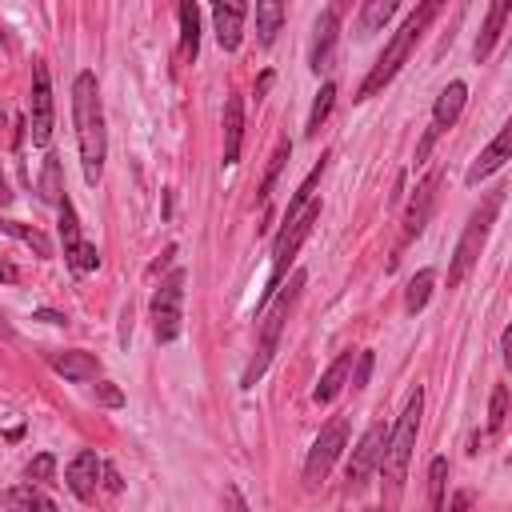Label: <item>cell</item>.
<instances>
[{
    "instance_id": "52a82bcc",
    "label": "cell",
    "mask_w": 512,
    "mask_h": 512,
    "mask_svg": "<svg viewBox=\"0 0 512 512\" xmlns=\"http://www.w3.org/2000/svg\"><path fill=\"white\" fill-rule=\"evenodd\" d=\"M184 272L176 268L168 280H160V288L152 292V332L160 344H172L184 328Z\"/></svg>"
},
{
    "instance_id": "d6986e66",
    "label": "cell",
    "mask_w": 512,
    "mask_h": 512,
    "mask_svg": "<svg viewBox=\"0 0 512 512\" xmlns=\"http://www.w3.org/2000/svg\"><path fill=\"white\" fill-rule=\"evenodd\" d=\"M432 204H436V176H428V180L416 188V196H412V204H408V212H404V244L424 232Z\"/></svg>"
},
{
    "instance_id": "74e56055",
    "label": "cell",
    "mask_w": 512,
    "mask_h": 512,
    "mask_svg": "<svg viewBox=\"0 0 512 512\" xmlns=\"http://www.w3.org/2000/svg\"><path fill=\"white\" fill-rule=\"evenodd\" d=\"M36 320H44V324H68V316L64 312H52V308H40Z\"/></svg>"
},
{
    "instance_id": "277c9868",
    "label": "cell",
    "mask_w": 512,
    "mask_h": 512,
    "mask_svg": "<svg viewBox=\"0 0 512 512\" xmlns=\"http://www.w3.org/2000/svg\"><path fill=\"white\" fill-rule=\"evenodd\" d=\"M500 204H504V188H496V192L468 216V224H464V232H460V244H456V252H452V264H448V288H456V284L476 268L480 248H484V240H488V232H492V220H496Z\"/></svg>"
},
{
    "instance_id": "836d02e7",
    "label": "cell",
    "mask_w": 512,
    "mask_h": 512,
    "mask_svg": "<svg viewBox=\"0 0 512 512\" xmlns=\"http://www.w3.org/2000/svg\"><path fill=\"white\" fill-rule=\"evenodd\" d=\"M288 152H292V144H288V140H284V144L272 152V164H268V172H264V184H260V200H268V192H272V184H276V176H280V168H284Z\"/></svg>"
},
{
    "instance_id": "f35d334b",
    "label": "cell",
    "mask_w": 512,
    "mask_h": 512,
    "mask_svg": "<svg viewBox=\"0 0 512 512\" xmlns=\"http://www.w3.org/2000/svg\"><path fill=\"white\" fill-rule=\"evenodd\" d=\"M468 504H472V492H456L452 504H448V512H468Z\"/></svg>"
},
{
    "instance_id": "ab89813d",
    "label": "cell",
    "mask_w": 512,
    "mask_h": 512,
    "mask_svg": "<svg viewBox=\"0 0 512 512\" xmlns=\"http://www.w3.org/2000/svg\"><path fill=\"white\" fill-rule=\"evenodd\" d=\"M0 280H4V284H16V280H20V272H16L8 260H0Z\"/></svg>"
},
{
    "instance_id": "60d3db41",
    "label": "cell",
    "mask_w": 512,
    "mask_h": 512,
    "mask_svg": "<svg viewBox=\"0 0 512 512\" xmlns=\"http://www.w3.org/2000/svg\"><path fill=\"white\" fill-rule=\"evenodd\" d=\"M12 192H8V180H4V164H0V204H8Z\"/></svg>"
},
{
    "instance_id": "4dcf8cb0",
    "label": "cell",
    "mask_w": 512,
    "mask_h": 512,
    "mask_svg": "<svg viewBox=\"0 0 512 512\" xmlns=\"http://www.w3.org/2000/svg\"><path fill=\"white\" fill-rule=\"evenodd\" d=\"M332 100H336V84L328 80V84H320V92H316V104H312V112H308V136H320V124L328 120V112H332Z\"/></svg>"
},
{
    "instance_id": "ba28073f",
    "label": "cell",
    "mask_w": 512,
    "mask_h": 512,
    "mask_svg": "<svg viewBox=\"0 0 512 512\" xmlns=\"http://www.w3.org/2000/svg\"><path fill=\"white\" fill-rule=\"evenodd\" d=\"M344 440H348V416H332V420L320 428V436L312 440V452H308V460H304V484H308V488H320V484L328 480V472H332V464H336Z\"/></svg>"
},
{
    "instance_id": "8d00e7d4",
    "label": "cell",
    "mask_w": 512,
    "mask_h": 512,
    "mask_svg": "<svg viewBox=\"0 0 512 512\" xmlns=\"http://www.w3.org/2000/svg\"><path fill=\"white\" fill-rule=\"evenodd\" d=\"M224 512H248V500L240 496V488H236V484H228V488H224Z\"/></svg>"
},
{
    "instance_id": "f1b7e54d",
    "label": "cell",
    "mask_w": 512,
    "mask_h": 512,
    "mask_svg": "<svg viewBox=\"0 0 512 512\" xmlns=\"http://www.w3.org/2000/svg\"><path fill=\"white\" fill-rule=\"evenodd\" d=\"M40 200H48V204H60L64 200V184H60V160L48 152L44 156V168H40Z\"/></svg>"
},
{
    "instance_id": "d590c367",
    "label": "cell",
    "mask_w": 512,
    "mask_h": 512,
    "mask_svg": "<svg viewBox=\"0 0 512 512\" xmlns=\"http://www.w3.org/2000/svg\"><path fill=\"white\" fill-rule=\"evenodd\" d=\"M96 400L108 404V408H120V404H124V392H120L112 380H100V384H96Z\"/></svg>"
},
{
    "instance_id": "7a4b0ae2",
    "label": "cell",
    "mask_w": 512,
    "mask_h": 512,
    "mask_svg": "<svg viewBox=\"0 0 512 512\" xmlns=\"http://www.w3.org/2000/svg\"><path fill=\"white\" fill-rule=\"evenodd\" d=\"M304 272H292V280L288 284H280L276 288V296L260 308V344H256V356H252V364L244 368V376H240V388H252L260 376H264V368H268V360H272V352H276V344H280V332H284V324H288V316H292V308H296V300H300V288H304Z\"/></svg>"
},
{
    "instance_id": "484cf974",
    "label": "cell",
    "mask_w": 512,
    "mask_h": 512,
    "mask_svg": "<svg viewBox=\"0 0 512 512\" xmlns=\"http://www.w3.org/2000/svg\"><path fill=\"white\" fill-rule=\"evenodd\" d=\"M0 228H4L8 236H16L20 244H28L40 260H48V256H52V240H48L40 228H28V224H20V220H0Z\"/></svg>"
},
{
    "instance_id": "83f0119b",
    "label": "cell",
    "mask_w": 512,
    "mask_h": 512,
    "mask_svg": "<svg viewBox=\"0 0 512 512\" xmlns=\"http://www.w3.org/2000/svg\"><path fill=\"white\" fill-rule=\"evenodd\" d=\"M324 164H328V156H320V164H316V168L308 172V180H304V184L296 188L292 204L284 208V224H288V220H296V216H300V212H304V208L312 204V192H316V184H320V176H324Z\"/></svg>"
},
{
    "instance_id": "ffe728a7",
    "label": "cell",
    "mask_w": 512,
    "mask_h": 512,
    "mask_svg": "<svg viewBox=\"0 0 512 512\" xmlns=\"http://www.w3.org/2000/svg\"><path fill=\"white\" fill-rule=\"evenodd\" d=\"M352 360H356V352H340V356L328 364V372L320 376V384H316V392H312V400H316V404H332V400L340 396V388L348 384Z\"/></svg>"
},
{
    "instance_id": "7c38bea8",
    "label": "cell",
    "mask_w": 512,
    "mask_h": 512,
    "mask_svg": "<svg viewBox=\"0 0 512 512\" xmlns=\"http://www.w3.org/2000/svg\"><path fill=\"white\" fill-rule=\"evenodd\" d=\"M384 444H388V428L376 420V424H368V432L360 436V444L352 448V456H348V484L352 488H360L372 472H376V464H380V456H384Z\"/></svg>"
},
{
    "instance_id": "4fadbf2b",
    "label": "cell",
    "mask_w": 512,
    "mask_h": 512,
    "mask_svg": "<svg viewBox=\"0 0 512 512\" xmlns=\"http://www.w3.org/2000/svg\"><path fill=\"white\" fill-rule=\"evenodd\" d=\"M336 36H340V12L336 8H324L312 24V56H308V68L320 76L328 64H332V48H336Z\"/></svg>"
},
{
    "instance_id": "d6a6232c",
    "label": "cell",
    "mask_w": 512,
    "mask_h": 512,
    "mask_svg": "<svg viewBox=\"0 0 512 512\" xmlns=\"http://www.w3.org/2000/svg\"><path fill=\"white\" fill-rule=\"evenodd\" d=\"M504 416H508V388L496 384V388H492V404H488V428L500 432V428H504Z\"/></svg>"
},
{
    "instance_id": "ac0fdd59",
    "label": "cell",
    "mask_w": 512,
    "mask_h": 512,
    "mask_svg": "<svg viewBox=\"0 0 512 512\" xmlns=\"http://www.w3.org/2000/svg\"><path fill=\"white\" fill-rule=\"evenodd\" d=\"M0 508H8V512H60V508L52 504V496H48L40 484L4 488V492H0Z\"/></svg>"
},
{
    "instance_id": "1f68e13d",
    "label": "cell",
    "mask_w": 512,
    "mask_h": 512,
    "mask_svg": "<svg viewBox=\"0 0 512 512\" xmlns=\"http://www.w3.org/2000/svg\"><path fill=\"white\" fill-rule=\"evenodd\" d=\"M52 472H56V460H52V452H40V456H32V460H28V468H24L28 484H48V480H52Z\"/></svg>"
},
{
    "instance_id": "7402d4cb",
    "label": "cell",
    "mask_w": 512,
    "mask_h": 512,
    "mask_svg": "<svg viewBox=\"0 0 512 512\" xmlns=\"http://www.w3.org/2000/svg\"><path fill=\"white\" fill-rule=\"evenodd\" d=\"M240 136H244V104H240V96H228V104H224V164H236Z\"/></svg>"
},
{
    "instance_id": "44dd1931",
    "label": "cell",
    "mask_w": 512,
    "mask_h": 512,
    "mask_svg": "<svg viewBox=\"0 0 512 512\" xmlns=\"http://www.w3.org/2000/svg\"><path fill=\"white\" fill-rule=\"evenodd\" d=\"M508 16H512V4H508V0H500V4H492V8H488L484 32L476 36V48H472L476 64H484V60L492 56V48H496V40H500V28H504V20H508Z\"/></svg>"
},
{
    "instance_id": "f546056e",
    "label": "cell",
    "mask_w": 512,
    "mask_h": 512,
    "mask_svg": "<svg viewBox=\"0 0 512 512\" xmlns=\"http://www.w3.org/2000/svg\"><path fill=\"white\" fill-rule=\"evenodd\" d=\"M432 284H436V272H432V268H420V272L408 280L404 308H408V312H420V308L428 304V296H432Z\"/></svg>"
},
{
    "instance_id": "603a6c76",
    "label": "cell",
    "mask_w": 512,
    "mask_h": 512,
    "mask_svg": "<svg viewBox=\"0 0 512 512\" xmlns=\"http://www.w3.org/2000/svg\"><path fill=\"white\" fill-rule=\"evenodd\" d=\"M180 52L188 60H196V52H200V8L192 0L180 4Z\"/></svg>"
},
{
    "instance_id": "e575fe53",
    "label": "cell",
    "mask_w": 512,
    "mask_h": 512,
    "mask_svg": "<svg viewBox=\"0 0 512 512\" xmlns=\"http://www.w3.org/2000/svg\"><path fill=\"white\" fill-rule=\"evenodd\" d=\"M348 376H352V380H348L352 388H364V384H368V376H372V352H368V348L356 352V368H352Z\"/></svg>"
},
{
    "instance_id": "cb8c5ba5",
    "label": "cell",
    "mask_w": 512,
    "mask_h": 512,
    "mask_svg": "<svg viewBox=\"0 0 512 512\" xmlns=\"http://www.w3.org/2000/svg\"><path fill=\"white\" fill-rule=\"evenodd\" d=\"M396 4L392 0H364L360 4V20H356V36H372L376 28H384L392 20Z\"/></svg>"
},
{
    "instance_id": "2e32d148",
    "label": "cell",
    "mask_w": 512,
    "mask_h": 512,
    "mask_svg": "<svg viewBox=\"0 0 512 512\" xmlns=\"http://www.w3.org/2000/svg\"><path fill=\"white\" fill-rule=\"evenodd\" d=\"M212 20H216V40L224 52H236L240 48V36H244V20H248V4H212Z\"/></svg>"
},
{
    "instance_id": "e0dca14e",
    "label": "cell",
    "mask_w": 512,
    "mask_h": 512,
    "mask_svg": "<svg viewBox=\"0 0 512 512\" xmlns=\"http://www.w3.org/2000/svg\"><path fill=\"white\" fill-rule=\"evenodd\" d=\"M508 152H512V124H504L500 132H496V140L476 156V164L468 168V184H480V180H488L496 168H504V160H508Z\"/></svg>"
},
{
    "instance_id": "9c48e42d",
    "label": "cell",
    "mask_w": 512,
    "mask_h": 512,
    "mask_svg": "<svg viewBox=\"0 0 512 512\" xmlns=\"http://www.w3.org/2000/svg\"><path fill=\"white\" fill-rule=\"evenodd\" d=\"M464 104H468V84L464 80H452L440 96H436V104H432V120H428V128H424V136H420V144H416V164L420 160H428V152H432V144L460 120V112H464Z\"/></svg>"
},
{
    "instance_id": "8992f818",
    "label": "cell",
    "mask_w": 512,
    "mask_h": 512,
    "mask_svg": "<svg viewBox=\"0 0 512 512\" xmlns=\"http://www.w3.org/2000/svg\"><path fill=\"white\" fill-rule=\"evenodd\" d=\"M420 416H424V396H420V388H416V392L408 396V404H404L396 428L388 432V444H384V456H380V464H384V472H388V480H392L396 492H400V484H404V472H408V460H412V448H416Z\"/></svg>"
},
{
    "instance_id": "4316f807",
    "label": "cell",
    "mask_w": 512,
    "mask_h": 512,
    "mask_svg": "<svg viewBox=\"0 0 512 512\" xmlns=\"http://www.w3.org/2000/svg\"><path fill=\"white\" fill-rule=\"evenodd\" d=\"M444 492H448V456H436L428 464V512H444Z\"/></svg>"
},
{
    "instance_id": "b9f144b4",
    "label": "cell",
    "mask_w": 512,
    "mask_h": 512,
    "mask_svg": "<svg viewBox=\"0 0 512 512\" xmlns=\"http://www.w3.org/2000/svg\"><path fill=\"white\" fill-rule=\"evenodd\" d=\"M504 360H512V328H504Z\"/></svg>"
},
{
    "instance_id": "6da1fadb",
    "label": "cell",
    "mask_w": 512,
    "mask_h": 512,
    "mask_svg": "<svg viewBox=\"0 0 512 512\" xmlns=\"http://www.w3.org/2000/svg\"><path fill=\"white\" fill-rule=\"evenodd\" d=\"M72 120H76V144H80L84 180L96 184L100 172H104V152H108V136H104V104H100L96 72H80V76L72 80Z\"/></svg>"
},
{
    "instance_id": "5b68a950",
    "label": "cell",
    "mask_w": 512,
    "mask_h": 512,
    "mask_svg": "<svg viewBox=\"0 0 512 512\" xmlns=\"http://www.w3.org/2000/svg\"><path fill=\"white\" fill-rule=\"evenodd\" d=\"M320 220V200H312L296 220H288L284 228H280V236L272 240V272H268V288H264V296H260V304H256V316H260V308L276 296V288L284 284V272H288V264L296 260V252H300V244L312 236V224Z\"/></svg>"
},
{
    "instance_id": "5bb4252c",
    "label": "cell",
    "mask_w": 512,
    "mask_h": 512,
    "mask_svg": "<svg viewBox=\"0 0 512 512\" xmlns=\"http://www.w3.org/2000/svg\"><path fill=\"white\" fill-rule=\"evenodd\" d=\"M100 472H104L100 456H96L92 448H84V452H76V456L68 460L64 480H68V488H72L76 500H92V496H96V484H100Z\"/></svg>"
},
{
    "instance_id": "3957f363",
    "label": "cell",
    "mask_w": 512,
    "mask_h": 512,
    "mask_svg": "<svg viewBox=\"0 0 512 512\" xmlns=\"http://www.w3.org/2000/svg\"><path fill=\"white\" fill-rule=\"evenodd\" d=\"M440 12V4L436 0H428V4H420L404 24H400V32L384 44V52L376 56V64L368 68V76H364V84H360V100H368V96H376L384 84H392V76L404 68V60H408V52H412V44L420 40V32L428 28V20Z\"/></svg>"
},
{
    "instance_id": "9a60e30c",
    "label": "cell",
    "mask_w": 512,
    "mask_h": 512,
    "mask_svg": "<svg viewBox=\"0 0 512 512\" xmlns=\"http://www.w3.org/2000/svg\"><path fill=\"white\" fill-rule=\"evenodd\" d=\"M48 364H52V372H56V376H64V380H72V384H88V380H96V376H100V360H96L92 352H84V348L52 352V356H48Z\"/></svg>"
},
{
    "instance_id": "30bf717a",
    "label": "cell",
    "mask_w": 512,
    "mask_h": 512,
    "mask_svg": "<svg viewBox=\"0 0 512 512\" xmlns=\"http://www.w3.org/2000/svg\"><path fill=\"white\" fill-rule=\"evenodd\" d=\"M28 136L36 148L48 144L52 136V84H48V64L32 60V96H28Z\"/></svg>"
},
{
    "instance_id": "8fae6325",
    "label": "cell",
    "mask_w": 512,
    "mask_h": 512,
    "mask_svg": "<svg viewBox=\"0 0 512 512\" xmlns=\"http://www.w3.org/2000/svg\"><path fill=\"white\" fill-rule=\"evenodd\" d=\"M56 208H60V240H64V260H68V268H72V272H92V268L100 264V252H96V244L84 240L72 200L64 196Z\"/></svg>"
},
{
    "instance_id": "ee69618b",
    "label": "cell",
    "mask_w": 512,
    "mask_h": 512,
    "mask_svg": "<svg viewBox=\"0 0 512 512\" xmlns=\"http://www.w3.org/2000/svg\"><path fill=\"white\" fill-rule=\"evenodd\" d=\"M4 124H8V116H4V108H0V132H4Z\"/></svg>"
},
{
    "instance_id": "7bdbcfd3",
    "label": "cell",
    "mask_w": 512,
    "mask_h": 512,
    "mask_svg": "<svg viewBox=\"0 0 512 512\" xmlns=\"http://www.w3.org/2000/svg\"><path fill=\"white\" fill-rule=\"evenodd\" d=\"M0 336H12V324L4 320V312H0Z\"/></svg>"
},
{
    "instance_id": "d4e9b609",
    "label": "cell",
    "mask_w": 512,
    "mask_h": 512,
    "mask_svg": "<svg viewBox=\"0 0 512 512\" xmlns=\"http://www.w3.org/2000/svg\"><path fill=\"white\" fill-rule=\"evenodd\" d=\"M284 24V4L280 0H260L256 4V32H260V44H272L276 32Z\"/></svg>"
}]
</instances>
